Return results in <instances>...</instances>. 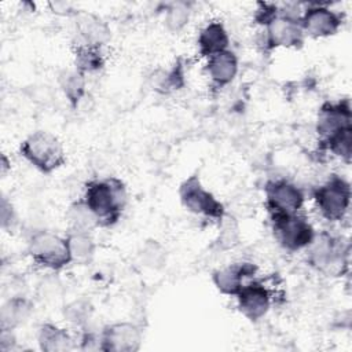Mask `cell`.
<instances>
[{"instance_id":"cell-25","label":"cell","mask_w":352,"mask_h":352,"mask_svg":"<svg viewBox=\"0 0 352 352\" xmlns=\"http://www.w3.org/2000/svg\"><path fill=\"white\" fill-rule=\"evenodd\" d=\"M190 18V8L186 3H172L168 8H166V14H165V25L166 28L176 33L179 30H182Z\"/></svg>"},{"instance_id":"cell-16","label":"cell","mask_w":352,"mask_h":352,"mask_svg":"<svg viewBox=\"0 0 352 352\" xmlns=\"http://www.w3.org/2000/svg\"><path fill=\"white\" fill-rule=\"evenodd\" d=\"M77 43L100 48L110 40L109 26L95 15L84 14L77 19Z\"/></svg>"},{"instance_id":"cell-1","label":"cell","mask_w":352,"mask_h":352,"mask_svg":"<svg viewBox=\"0 0 352 352\" xmlns=\"http://www.w3.org/2000/svg\"><path fill=\"white\" fill-rule=\"evenodd\" d=\"M82 201L95 214L99 227H110L118 221L124 212L128 194L125 184L111 176L88 182Z\"/></svg>"},{"instance_id":"cell-26","label":"cell","mask_w":352,"mask_h":352,"mask_svg":"<svg viewBox=\"0 0 352 352\" xmlns=\"http://www.w3.org/2000/svg\"><path fill=\"white\" fill-rule=\"evenodd\" d=\"M161 84L162 87H165V89H179L180 87H183L184 85L183 66L180 63L175 65L168 73H165Z\"/></svg>"},{"instance_id":"cell-19","label":"cell","mask_w":352,"mask_h":352,"mask_svg":"<svg viewBox=\"0 0 352 352\" xmlns=\"http://www.w3.org/2000/svg\"><path fill=\"white\" fill-rule=\"evenodd\" d=\"M66 241L69 245L72 263L74 261L77 264H87L92 258L95 253V243L91 232L67 231Z\"/></svg>"},{"instance_id":"cell-5","label":"cell","mask_w":352,"mask_h":352,"mask_svg":"<svg viewBox=\"0 0 352 352\" xmlns=\"http://www.w3.org/2000/svg\"><path fill=\"white\" fill-rule=\"evenodd\" d=\"M271 221L275 239L289 252L305 249L315 236L312 224L298 212L292 214H271Z\"/></svg>"},{"instance_id":"cell-17","label":"cell","mask_w":352,"mask_h":352,"mask_svg":"<svg viewBox=\"0 0 352 352\" xmlns=\"http://www.w3.org/2000/svg\"><path fill=\"white\" fill-rule=\"evenodd\" d=\"M197 44L199 55L209 58L214 54L228 50L230 37L221 22L212 21L201 29Z\"/></svg>"},{"instance_id":"cell-24","label":"cell","mask_w":352,"mask_h":352,"mask_svg":"<svg viewBox=\"0 0 352 352\" xmlns=\"http://www.w3.org/2000/svg\"><path fill=\"white\" fill-rule=\"evenodd\" d=\"M320 146L326 150H330L334 155L349 164L352 155V126L340 131L334 136L320 143Z\"/></svg>"},{"instance_id":"cell-12","label":"cell","mask_w":352,"mask_h":352,"mask_svg":"<svg viewBox=\"0 0 352 352\" xmlns=\"http://www.w3.org/2000/svg\"><path fill=\"white\" fill-rule=\"evenodd\" d=\"M238 309L249 320L261 319L270 309L271 293L265 285L257 279L246 282L236 294Z\"/></svg>"},{"instance_id":"cell-13","label":"cell","mask_w":352,"mask_h":352,"mask_svg":"<svg viewBox=\"0 0 352 352\" xmlns=\"http://www.w3.org/2000/svg\"><path fill=\"white\" fill-rule=\"evenodd\" d=\"M142 342V333L138 326L129 322H118L103 329L100 336V349L114 352L138 351Z\"/></svg>"},{"instance_id":"cell-23","label":"cell","mask_w":352,"mask_h":352,"mask_svg":"<svg viewBox=\"0 0 352 352\" xmlns=\"http://www.w3.org/2000/svg\"><path fill=\"white\" fill-rule=\"evenodd\" d=\"M74 58L76 69L84 74L102 69L104 63L100 48L84 44H74Z\"/></svg>"},{"instance_id":"cell-2","label":"cell","mask_w":352,"mask_h":352,"mask_svg":"<svg viewBox=\"0 0 352 352\" xmlns=\"http://www.w3.org/2000/svg\"><path fill=\"white\" fill-rule=\"evenodd\" d=\"M307 249L308 264L319 272L326 275H341L348 265V243L327 231L315 234Z\"/></svg>"},{"instance_id":"cell-15","label":"cell","mask_w":352,"mask_h":352,"mask_svg":"<svg viewBox=\"0 0 352 352\" xmlns=\"http://www.w3.org/2000/svg\"><path fill=\"white\" fill-rule=\"evenodd\" d=\"M206 72L216 87H224L230 84L238 73V58L230 51H221L208 58Z\"/></svg>"},{"instance_id":"cell-21","label":"cell","mask_w":352,"mask_h":352,"mask_svg":"<svg viewBox=\"0 0 352 352\" xmlns=\"http://www.w3.org/2000/svg\"><path fill=\"white\" fill-rule=\"evenodd\" d=\"M59 85L70 104L76 107L85 94V74L77 69L65 70L59 74Z\"/></svg>"},{"instance_id":"cell-14","label":"cell","mask_w":352,"mask_h":352,"mask_svg":"<svg viewBox=\"0 0 352 352\" xmlns=\"http://www.w3.org/2000/svg\"><path fill=\"white\" fill-rule=\"evenodd\" d=\"M256 271L257 267L252 263H235L214 271L212 280L220 293L227 296H236L242 286L246 283V279L253 278Z\"/></svg>"},{"instance_id":"cell-10","label":"cell","mask_w":352,"mask_h":352,"mask_svg":"<svg viewBox=\"0 0 352 352\" xmlns=\"http://www.w3.org/2000/svg\"><path fill=\"white\" fill-rule=\"evenodd\" d=\"M304 34L314 38L329 37L338 32L342 25V16L323 4L308 6L300 16Z\"/></svg>"},{"instance_id":"cell-18","label":"cell","mask_w":352,"mask_h":352,"mask_svg":"<svg viewBox=\"0 0 352 352\" xmlns=\"http://www.w3.org/2000/svg\"><path fill=\"white\" fill-rule=\"evenodd\" d=\"M38 344L43 351L59 352L73 348V340L65 329L45 323L38 330Z\"/></svg>"},{"instance_id":"cell-3","label":"cell","mask_w":352,"mask_h":352,"mask_svg":"<svg viewBox=\"0 0 352 352\" xmlns=\"http://www.w3.org/2000/svg\"><path fill=\"white\" fill-rule=\"evenodd\" d=\"M19 151L28 162L43 173H52L66 161L60 140L47 131H36L30 133L21 143Z\"/></svg>"},{"instance_id":"cell-11","label":"cell","mask_w":352,"mask_h":352,"mask_svg":"<svg viewBox=\"0 0 352 352\" xmlns=\"http://www.w3.org/2000/svg\"><path fill=\"white\" fill-rule=\"evenodd\" d=\"M352 126V111L348 99L338 102H326L322 104L316 120V132L320 143L334 136L342 129Z\"/></svg>"},{"instance_id":"cell-22","label":"cell","mask_w":352,"mask_h":352,"mask_svg":"<svg viewBox=\"0 0 352 352\" xmlns=\"http://www.w3.org/2000/svg\"><path fill=\"white\" fill-rule=\"evenodd\" d=\"M32 305L25 298L8 300L1 309V329L11 331L12 327L23 322L30 314Z\"/></svg>"},{"instance_id":"cell-20","label":"cell","mask_w":352,"mask_h":352,"mask_svg":"<svg viewBox=\"0 0 352 352\" xmlns=\"http://www.w3.org/2000/svg\"><path fill=\"white\" fill-rule=\"evenodd\" d=\"M66 220L69 224L67 231H85L91 232L98 226V220L95 214L91 212V209L85 205V202L77 201L73 202L67 212H66Z\"/></svg>"},{"instance_id":"cell-8","label":"cell","mask_w":352,"mask_h":352,"mask_svg":"<svg viewBox=\"0 0 352 352\" xmlns=\"http://www.w3.org/2000/svg\"><path fill=\"white\" fill-rule=\"evenodd\" d=\"M301 14L296 11H280L267 22L265 44L270 50L278 47L300 48L304 43V32L300 23Z\"/></svg>"},{"instance_id":"cell-6","label":"cell","mask_w":352,"mask_h":352,"mask_svg":"<svg viewBox=\"0 0 352 352\" xmlns=\"http://www.w3.org/2000/svg\"><path fill=\"white\" fill-rule=\"evenodd\" d=\"M29 254L33 261L44 268L60 270L72 263L66 238L50 231H37L29 241Z\"/></svg>"},{"instance_id":"cell-4","label":"cell","mask_w":352,"mask_h":352,"mask_svg":"<svg viewBox=\"0 0 352 352\" xmlns=\"http://www.w3.org/2000/svg\"><path fill=\"white\" fill-rule=\"evenodd\" d=\"M314 199L318 210L326 220H342L351 204V184L346 179L331 175L314 190Z\"/></svg>"},{"instance_id":"cell-9","label":"cell","mask_w":352,"mask_h":352,"mask_svg":"<svg viewBox=\"0 0 352 352\" xmlns=\"http://www.w3.org/2000/svg\"><path fill=\"white\" fill-rule=\"evenodd\" d=\"M304 204V192L294 183L279 179L265 186V205L270 214L297 213Z\"/></svg>"},{"instance_id":"cell-7","label":"cell","mask_w":352,"mask_h":352,"mask_svg":"<svg viewBox=\"0 0 352 352\" xmlns=\"http://www.w3.org/2000/svg\"><path fill=\"white\" fill-rule=\"evenodd\" d=\"M179 197L182 205L191 213L199 214L208 219L223 220L224 206L216 197L205 190L199 177L192 175L187 177L179 187Z\"/></svg>"},{"instance_id":"cell-27","label":"cell","mask_w":352,"mask_h":352,"mask_svg":"<svg viewBox=\"0 0 352 352\" xmlns=\"http://www.w3.org/2000/svg\"><path fill=\"white\" fill-rule=\"evenodd\" d=\"M87 316V307L81 305V302H74L67 308V318L69 320H74L77 323L84 322Z\"/></svg>"}]
</instances>
